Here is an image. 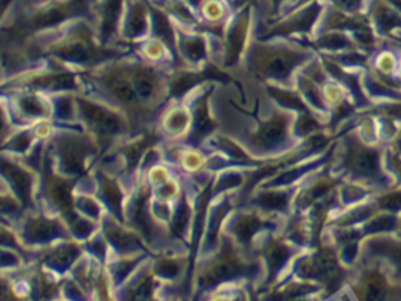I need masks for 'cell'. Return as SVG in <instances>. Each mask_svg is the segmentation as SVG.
I'll return each instance as SVG.
<instances>
[{"mask_svg":"<svg viewBox=\"0 0 401 301\" xmlns=\"http://www.w3.org/2000/svg\"><path fill=\"white\" fill-rule=\"evenodd\" d=\"M346 165L347 167L359 176L370 178L379 176L377 154L372 149L354 146L353 149L347 153Z\"/></svg>","mask_w":401,"mask_h":301,"instance_id":"6da1fadb","label":"cell"},{"mask_svg":"<svg viewBox=\"0 0 401 301\" xmlns=\"http://www.w3.org/2000/svg\"><path fill=\"white\" fill-rule=\"evenodd\" d=\"M82 107H83L84 114L99 129H102V132L115 134L122 127V122L119 120V118L111 112H107L102 107L86 102L82 104Z\"/></svg>","mask_w":401,"mask_h":301,"instance_id":"7a4b0ae2","label":"cell"},{"mask_svg":"<svg viewBox=\"0 0 401 301\" xmlns=\"http://www.w3.org/2000/svg\"><path fill=\"white\" fill-rule=\"evenodd\" d=\"M362 301H384L387 294V284L382 275L369 273L365 275L358 290Z\"/></svg>","mask_w":401,"mask_h":301,"instance_id":"3957f363","label":"cell"},{"mask_svg":"<svg viewBox=\"0 0 401 301\" xmlns=\"http://www.w3.org/2000/svg\"><path fill=\"white\" fill-rule=\"evenodd\" d=\"M286 136V124L283 119H276L273 122H268L259 134L257 136V144L263 149H272L274 146L279 145L280 143L285 139Z\"/></svg>","mask_w":401,"mask_h":301,"instance_id":"277c9868","label":"cell"},{"mask_svg":"<svg viewBox=\"0 0 401 301\" xmlns=\"http://www.w3.org/2000/svg\"><path fill=\"white\" fill-rule=\"evenodd\" d=\"M240 271L239 262L230 255H225L219 262L214 264L206 274L205 282L206 284L221 282L223 279L230 278L236 275Z\"/></svg>","mask_w":401,"mask_h":301,"instance_id":"5b68a950","label":"cell"},{"mask_svg":"<svg viewBox=\"0 0 401 301\" xmlns=\"http://www.w3.org/2000/svg\"><path fill=\"white\" fill-rule=\"evenodd\" d=\"M300 59L297 55H278L268 63V73L276 78H286L299 63Z\"/></svg>","mask_w":401,"mask_h":301,"instance_id":"8992f818","label":"cell"},{"mask_svg":"<svg viewBox=\"0 0 401 301\" xmlns=\"http://www.w3.org/2000/svg\"><path fill=\"white\" fill-rule=\"evenodd\" d=\"M93 48L90 44L82 40H77L73 43L67 44L66 46L60 47L57 51V55H59L63 58L68 60H75V62H84L92 58L93 55Z\"/></svg>","mask_w":401,"mask_h":301,"instance_id":"52a82bcc","label":"cell"},{"mask_svg":"<svg viewBox=\"0 0 401 301\" xmlns=\"http://www.w3.org/2000/svg\"><path fill=\"white\" fill-rule=\"evenodd\" d=\"M3 170L8 173V178L12 181L17 191L19 192L20 196L26 199L30 191V176L24 171L11 164L6 165L4 163Z\"/></svg>","mask_w":401,"mask_h":301,"instance_id":"ba28073f","label":"cell"},{"mask_svg":"<svg viewBox=\"0 0 401 301\" xmlns=\"http://www.w3.org/2000/svg\"><path fill=\"white\" fill-rule=\"evenodd\" d=\"M50 194L55 203L68 212L71 210V194H70V188L65 181L62 180H55L50 185Z\"/></svg>","mask_w":401,"mask_h":301,"instance_id":"9c48e42d","label":"cell"},{"mask_svg":"<svg viewBox=\"0 0 401 301\" xmlns=\"http://www.w3.org/2000/svg\"><path fill=\"white\" fill-rule=\"evenodd\" d=\"M64 161L68 171L80 172L83 170V152L77 144H67L64 149Z\"/></svg>","mask_w":401,"mask_h":301,"instance_id":"30bf717a","label":"cell"},{"mask_svg":"<svg viewBox=\"0 0 401 301\" xmlns=\"http://www.w3.org/2000/svg\"><path fill=\"white\" fill-rule=\"evenodd\" d=\"M371 250L389 257L398 267V270L401 272V244L380 241V243H374L373 246H371Z\"/></svg>","mask_w":401,"mask_h":301,"instance_id":"8fae6325","label":"cell"},{"mask_svg":"<svg viewBox=\"0 0 401 301\" xmlns=\"http://www.w3.org/2000/svg\"><path fill=\"white\" fill-rule=\"evenodd\" d=\"M268 259L272 273L279 271L288 259V250L281 244H273L268 250Z\"/></svg>","mask_w":401,"mask_h":301,"instance_id":"7c38bea8","label":"cell"},{"mask_svg":"<svg viewBox=\"0 0 401 301\" xmlns=\"http://www.w3.org/2000/svg\"><path fill=\"white\" fill-rule=\"evenodd\" d=\"M259 226V220L256 219L254 217H243L236 221L234 228L239 238L248 241L252 238V235L256 233Z\"/></svg>","mask_w":401,"mask_h":301,"instance_id":"4fadbf2b","label":"cell"},{"mask_svg":"<svg viewBox=\"0 0 401 301\" xmlns=\"http://www.w3.org/2000/svg\"><path fill=\"white\" fill-rule=\"evenodd\" d=\"M122 0H107L106 6H105V18L102 24V32L104 35H110L114 28V23L117 20L119 15Z\"/></svg>","mask_w":401,"mask_h":301,"instance_id":"5bb4252c","label":"cell"},{"mask_svg":"<svg viewBox=\"0 0 401 301\" xmlns=\"http://www.w3.org/2000/svg\"><path fill=\"white\" fill-rule=\"evenodd\" d=\"M112 91H113L114 97L118 99L119 102H124L126 105H132L137 102V95L132 90V87L126 84L122 80H115L112 85Z\"/></svg>","mask_w":401,"mask_h":301,"instance_id":"9a60e30c","label":"cell"},{"mask_svg":"<svg viewBox=\"0 0 401 301\" xmlns=\"http://www.w3.org/2000/svg\"><path fill=\"white\" fill-rule=\"evenodd\" d=\"M55 233V226L45 220H38L28 227V235L36 240H46Z\"/></svg>","mask_w":401,"mask_h":301,"instance_id":"2e32d148","label":"cell"},{"mask_svg":"<svg viewBox=\"0 0 401 301\" xmlns=\"http://www.w3.org/2000/svg\"><path fill=\"white\" fill-rule=\"evenodd\" d=\"M259 203L263 208L270 210H283L288 205V196L283 193L270 192L260 197Z\"/></svg>","mask_w":401,"mask_h":301,"instance_id":"e0dca14e","label":"cell"},{"mask_svg":"<svg viewBox=\"0 0 401 301\" xmlns=\"http://www.w3.org/2000/svg\"><path fill=\"white\" fill-rule=\"evenodd\" d=\"M154 86L156 82L150 72L140 71L138 75H136V87L142 97H150L151 94L153 93Z\"/></svg>","mask_w":401,"mask_h":301,"instance_id":"ac0fdd59","label":"cell"},{"mask_svg":"<svg viewBox=\"0 0 401 301\" xmlns=\"http://www.w3.org/2000/svg\"><path fill=\"white\" fill-rule=\"evenodd\" d=\"M144 28H145V15H144L142 6L138 5L133 8V12H132L129 31H130V35H136L140 33Z\"/></svg>","mask_w":401,"mask_h":301,"instance_id":"d6986e66","label":"cell"},{"mask_svg":"<svg viewBox=\"0 0 401 301\" xmlns=\"http://www.w3.org/2000/svg\"><path fill=\"white\" fill-rule=\"evenodd\" d=\"M40 84L51 89H67L73 86V78L68 75H52L48 78H44Z\"/></svg>","mask_w":401,"mask_h":301,"instance_id":"ffe728a7","label":"cell"},{"mask_svg":"<svg viewBox=\"0 0 401 301\" xmlns=\"http://www.w3.org/2000/svg\"><path fill=\"white\" fill-rule=\"evenodd\" d=\"M102 192H104V196H105L107 203H110L111 208L118 210L120 199H122V194H120L118 188L111 181H105Z\"/></svg>","mask_w":401,"mask_h":301,"instance_id":"44dd1931","label":"cell"},{"mask_svg":"<svg viewBox=\"0 0 401 301\" xmlns=\"http://www.w3.org/2000/svg\"><path fill=\"white\" fill-rule=\"evenodd\" d=\"M380 208L389 211H399L401 210V192H393L387 196L382 197L379 200Z\"/></svg>","mask_w":401,"mask_h":301,"instance_id":"7402d4cb","label":"cell"},{"mask_svg":"<svg viewBox=\"0 0 401 301\" xmlns=\"http://www.w3.org/2000/svg\"><path fill=\"white\" fill-rule=\"evenodd\" d=\"M243 40H244V28H236L233 32L231 46H230V59L231 60H234V58H236V55L241 48V45H243Z\"/></svg>","mask_w":401,"mask_h":301,"instance_id":"603a6c76","label":"cell"},{"mask_svg":"<svg viewBox=\"0 0 401 301\" xmlns=\"http://www.w3.org/2000/svg\"><path fill=\"white\" fill-rule=\"evenodd\" d=\"M186 52L189 55V58L200 59L205 55L204 43L200 39L187 40L185 44Z\"/></svg>","mask_w":401,"mask_h":301,"instance_id":"cb8c5ba5","label":"cell"},{"mask_svg":"<svg viewBox=\"0 0 401 301\" xmlns=\"http://www.w3.org/2000/svg\"><path fill=\"white\" fill-rule=\"evenodd\" d=\"M64 17H65V12L62 8H55V10L46 12L45 15L40 17L37 23L41 26H46V25L58 23L60 20H63Z\"/></svg>","mask_w":401,"mask_h":301,"instance_id":"d4e9b609","label":"cell"},{"mask_svg":"<svg viewBox=\"0 0 401 301\" xmlns=\"http://www.w3.org/2000/svg\"><path fill=\"white\" fill-rule=\"evenodd\" d=\"M20 105H21V109H23L25 113L30 114V116H40V114H43V105L37 99H24Z\"/></svg>","mask_w":401,"mask_h":301,"instance_id":"484cf974","label":"cell"},{"mask_svg":"<svg viewBox=\"0 0 401 301\" xmlns=\"http://www.w3.org/2000/svg\"><path fill=\"white\" fill-rule=\"evenodd\" d=\"M186 220H187V208H186L185 203H183L174 223V230L177 235L181 233L183 228L185 227Z\"/></svg>","mask_w":401,"mask_h":301,"instance_id":"4316f807","label":"cell"},{"mask_svg":"<svg viewBox=\"0 0 401 301\" xmlns=\"http://www.w3.org/2000/svg\"><path fill=\"white\" fill-rule=\"evenodd\" d=\"M394 220L392 218H379L374 220L373 223L370 225V232L385 231L394 226Z\"/></svg>","mask_w":401,"mask_h":301,"instance_id":"83f0119b","label":"cell"},{"mask_svg":"<svg viewBox=\"0 0 401 301\" xmlns=\"http://www.w3.org/2000/svg\"><path fill=\"white\" fill-rule=\"evenodd\" d=\"M110 237L113 240L114 243L122 247L131 246L132 245V239L126 235L124 232L118 231V230H112L110 233Z\"/></svg>","mask_w":401,"mask_h":301,"instance_id":"f1b7e54d","label":"cell"},{"mask_svg":"<svg viewBox=\"0 0 401 301\" xmlns=\"http://www.w3.org/2000/svg\"><path fill=\"white\" fill-rule=\"evenodd\" d=\"M159 270H160V272H162L164 275L172 277L174 274H177L178 265L176 262H172V260H162V262L159 264Z\"/></svg>","mask_w":401,"mask_h":301,"instance_id":"f546056e","label":"cell"},{"mask_svg":"<svg viewBox=\"0 0 401 301\" xmlns=\"http://www.w3.org/2000/svg\"><path fill=\"white\" fill-rule=\"evenodd\" d=\"M158 21V30H159V33L165 38V39H169V37H171V32H169V26L167 21H166L164 18L162 17L158 16L157 18Z\"/></svg>","mask_w":401,"mask_h":301,"instance_id":"4dcf8cb0","label":"cell"},{"mask_svg":"<svg viewBox=\"0 0 401 301\" xmlns=\"http://www.w3.org/2000/svg\"><path fill=\"white\" fill-rule=\"evenodd\" d=\"M337 3H338L342 8H347V10H353V8L358 6L360 0H337Z\"/></svg>","mask_w":401,"mask_h":301,"instance_id":"1f68e13d","label":"cell"},{"mask_svg":"<svg viewBox=\"0 0 401 301\" xmlns=\"http://www.w3.org/2000/svg\"><path fill=\"white\" fill-rule=\"evenodd\" d=\"M395 168L398 170V173L399 176H401V161H395Z\"/></svg>","mask_w":401,"mask_h":301,"instance_id":"d6a6232c","label":"cell"},{"mask_svg":"<svg viewBox=\"0 0 401 301\" xmlns=\"http://www.w3.org/2000/svg\"><path fill=\"white\" fill-rule=\"evenodd\" d=\"M276 1H279V0H276Z\"/></svg>","mask_w":401,"mask_h":301,"instance_id":"836d02e7","label":"cell"}]
</instances>
